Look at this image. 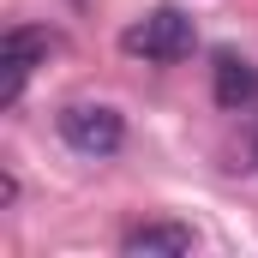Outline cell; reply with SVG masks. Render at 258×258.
Instances as JSON below:
<instances>
[{"mask_svg":"<svg viewBox=\"0 0 258 258\" xmlns=\"http://www.w3.org/2000/svg\"><path fill=\"white\" fill-rule=\"evenodd\" d=\"M192 48H198V24L180 6H156V12L132 18L120 30V54H132L144 66H174V60H186Z\"/></svg>","mask_w":258,"mask_h":258,"instance_id":"1","label":"cell"},{"mask_svg":"<svg viewBox=\"0 0 258 258\" xmlns=\"http://www.w3.org/2000/svg\"><path fill=\"white\" fill-rule=\"evenodd\" d=\"M48 54H60V30H48V24H12L0 36V108H18L30 72Z\"/></svg>","mask_w":258,"mask_h":258,"instance_id":"2","label":"cell"},{"mask_svg":"<svg viewBox=\"0 0 258 258\" xmlns=\"http://www.w3.org/2000/svg\"><path fill=\"white\" fill-rule=\"evenodd\" d=\"M54 126H60V138L78 156H90V162H102V156H114V150L126 144V120H120V108H108V102H66L60 114H54Z\"/></svg>","mask_w":258,"mask_h":258,"instance_id":"3","label":"cell"},{"mask_svg":"<svg viewBox=\"0 0 258 258\" xmlns=\"http://www.w3.org/2000/svg\"><path fill=\"white\" fill-rule=\"evenodd\" d=\"M210 96H216V108H228V114L252 108L258 102V66L246 60V54H234V48H222V54L210 60Z\"/></svg>","mask_w":258,"mask_h":258,"instance_id":"4","label":"cell"},{"mask_svg":"<svg viewBox=\"0 0 258 258\" xmlns=\"http://www.w3.org/2000/svg\"><path fill=\"white\" fill-rule=\"evenodd\" d=\"M192 246H198V234L186 222H138V228H126V240H120L126 258H186Z\"/></svg>","mask_w":258,"mask_h":258,"instance_id":"5","label":"cell"},{"mask_svg":"<svg viewBox=\"0 0 258 258\" xmlns=\"http://www.w3.org/2000/svg\"><path fill=\"white\" fill-rule=\"evenodd\" d=\"M12 198H18V180H12V174H0V210H12Z\"/></svg>","mask_w":258,"mask_h":258,"instance_id":"6","label":"cell"}]
</instances>
